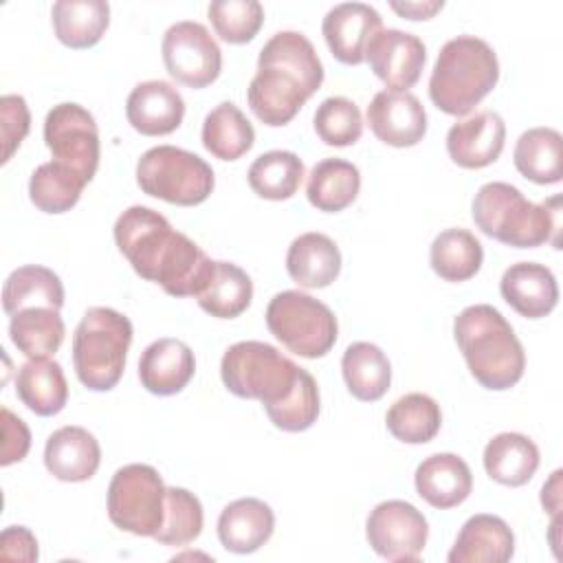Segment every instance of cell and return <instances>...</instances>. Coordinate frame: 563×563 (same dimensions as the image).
Returning a JSON list of instances; mask_svg holds the SVG:
<instances>
[{
  "label": "cell",
  "mask_w": 563,
  "mask_h": 563,
  "mask_svg": "<svg viewBox=\"0 0 563 563\" xmlns=\"http://www.w3.org/2000/svg\"><path fill=\"white\" fill-rule=\"evenodd\" d=\"M112 233L134 273L172 297H198L213 275L216 262L150 207H128Z\"/></svg>",
  "instance_id": "1"
},
{
  "label": "cell",
  "mask_w": 563,
  "mask_h": 563,
  "mask_svg": "<svg viewBox=\"0 0 563 563\" xmlns=\"http://www.w3.org/2000/svg\"><path fill=\"white\" fill-rule=\"evenodd\" d=\"M321 84L323 64L312 42L299 31H279L260 51L246 90L249 108L264 125L279 128L297 117Z\"/></svg>",
  "instance_id": "2"
},
{
  "label": "cell",
  "mask_w": 563,
  "mask_h": 563,
  "mask_svg": "<svg viewBox=\"0 0 563 563\" xmlns=\"http://www.w3.org/2000/svg\"><path fill=\"white\" fill-rule=\"evenodd\" d=\"M453 336L468 372L482 387L504 391L521 380L523 345L497 308L488 303L464 308L453 321Z\"/></svg>",
  "instance_id": "3"
},
{
  "label": "cell",
  "mask_w": 563,
  "mask_h": 563,
  "mask_svg": "<svg viewBox=\"0 0 563 563\" xmlns=\"http://www.w3.org/2000/svg\"><path fill=\"white\" fill-rule=\"evenodd\" d=\"M471 213L475 227L501 244L534 249L552 242L559 249V196L534 205L517 187L493 180L477 189Z\"/></svg>",
  "instance_id": "4"
},
{
  "label": "cell",
  "mask_w": 563,
  "mask_h": 563,
  "mask_svg": "<svg viewBox=\"0 0 563 563\" xmlns=\"http://www.w3.org/2000/svg\"><path fill=\"white\" fill-rule=\"evenodd\" d=\"M499 81V62L493 46L475 35L449 40L435 59L429 97L451 117L468 114Z\"/></svg>",
  "instance_id": "5"
},
{
  "label": "cell",
  "mask_w": 563,
  "mask_h": 563,
  "mask_svg": "<svg viewBox=\"0 0 563 563\" xmlns=\"http://www.w3.org/2000/svg\"><path fill=\"white\" fill-rule=\"evenodd\" d=\"M132 321L106 306L88 308L73 334V365L79 383L110 391L123 376L132 343Z\"/></svg>",
  "instance_id": "6"
},
{
  "label": "cell",
  "mask_w": 563,
  "mask_h": 563,
  "mask_svg": "<svg viewBox=\"0 0 563 563\" xmlns=\"http://www.w3.org/2000/svg\"><path fill=\"white\" fill-rule=\"evenodd\" d=\"M303 372V367L264 341H238L220 361L224 387L238 398L260 400L264 409L284 402Z\"/></svg>",
  "instance_id": "7"
},
{
  "label": "cell",
  "mask_w": 563,
  "mask_h": 563,
  "mask_svg": "<svg viewBox=\"0 0 563 563\" xmlns=\"http://www.w3.org/2000/svg\"><path fill=\"white\" fill-rule=\"evenodd\" d=\"M136 183L152 198L178 207H194L211 196L216 176L211 165L198 154L174 145H156L141 154Z\"/></svg>",
  "instance_id": "8"
},
{
  "label": "cell",
  "mask_w": 563,
  "mask_h": 563,
  "mask_svg": "<svg viewBox=\"0 0 563 563\" xmlns=\"http://www.w3.org/2000/svg\"><path fill=\"white\" fill-rule=\"evenodd\" d=\"M266 325L286 350L303 358L325 356L339 336L334 312L301 290L277 292L268 301Z\"/></svg>",
  "instance_id": "9"
},
{
  "label": "cell",
  "mask_w": 563,
  "mask_h": 563,
  "mask_svg": "<svg viewBox=\"0 0 563 563\" xmlns=\"http://www.w3.org/2000/svg\"><path fill=\"white\" fill-rule=\"evenodd\" d=\"M167 486L150 464L121 466L108 486V517L130 534L154 537L165 519Z\"/></svg>",
  "instance_id": "10"
},
{
  "label": "cell",
  "mask_w": 563,
  "mask_h": 563,
  "mask_svg": "<svg viewBox=\"0 0 563 563\" xmlns=\"http://www.w3.org/2000/svg\"><path fill=\"white\" fill-rule=\"evenodd\" d=\"M44 143L53 161L73 167L86 183L95 178L99 167V128L84 106L73 101L53 106L44 119Z\"/></svg>",
  "instance_id": "11"
},
{
  "label": "cell",
  "mask_w": 563,
  "mask_h": 563,
  "mask_svg": "<svg viewBox=\"0 0 563 563\" xmlns=\"http://www.w3.org/2000/svg\"><path fill=\"white\" fill-rule=\"evenodd\" d=\"M161 53L167 73L183 86L198 90L220 77L222 51L200 22L180 20L172 24L163 35Z\"/></svg>",
  "instance_id": "12"
},
{
  "label": "cell",
  "mask_w": 563,
  "mask_h": 563,
  "mask_svg": "<svg viewBox=\"0 0 563 563\" xmlns=\"http://www.w3.org/2000/svg\"><path fill=\"white\" fill-rule=\"evenodd\" d=\"M365 534L378 556L387 561H418L427 545L429 523L413 504L387 499L369 512Z\"/></svg>",
  "instance_id": "13"
},
{
  "label": "cell",
  "mask_w": 563,
  "mask_h": 563,
  "mask_svg": "<svg viewBox=\"0 0 563 563\" xmlns=\"http://www.w3.org/2000/svg\"><path fill=\"white\" fill-rule=\"evenodd\" d=\"M365 59L387 88L405 92L418 84L427 62V48L413 33L383 29L372 37Z\"/></svg>",
  "instance_id": "14"
},
{
  "label": "cell",
  "mask_w": 563,
  "mask_h": 563,
  "mask_svg": "<svg viewBox=\"0 0 563 563\" xmlns=\"http://www.w3.org/2000/svg\"><path fill=\"white\" fill-rule=\"evenodd\" d=\"M367 123L378 141L391 147H411L427 134V112L409 90H380L367 106Z\"/></svg>",
  "instance_id": "15"
},
{
  "label": "cell",
  "mask_w": 563,
  "mask_h": 563,
  "mask_svg": "<svg viewBox=\"0 0 563 563\" xmlns=\"http://www.w3.org/2000/svg\"><path fill=\"white\" fill-rule=\"evenodd\" d=\"M330 53L347 66L365 62L372 37L383 31L380 13L365 2H341L334 4L321 24Z\"/></svg>",
  "instance_id": "16"
},
{
  "label": "cell",
  "mask_w": 563,
  "mask_h": 563,
  "mask_svg": "<svg viewBox=\"0 0 563 563\" xmlns=\"http://www.w3.org/2000/svg\"><path fill=\"white\" fill-rule=\"evenodd\" d=\"M504 141V119L493 110H482L449 128L446 152L455 165L464 169H482L499 158Z\"/></svg>",
  "instance_id": "17"
},
{
  "label": "cell",
  "mask_w": 563,
  "mask_h": 563,
  "mask_svg": "<svg viewBox=\"0 0 563 563\" xmlns=\"http://www.w3.org/2000/svg\"><path fill=\"white\" fill-rule=\"evenodd\" d=\"M128 123L143 136H165L178 130L185 117L180 92L163 79L141 81L125 101Z\"/></svg>",
  "instance_id": "18"
},
{
  "label": "cell",
  "mask_w": 563,
  "mask_h": 563,
  "mask_svg": "<svg viewBox=\"0 0 563 563\" xmlns=\"http://www.w3.org/2000/svg\"><path fill=\"white\" fill-rule=\"evenodd\" d=\"M194 374V352L180 339H156L139 358V380L154 396H174L183 391Z\"/></svg>",
  "instance_id": "19"
},
{
  "label": "cell",
  "mask_w": 563,
  "mask_h": 563,
  "mask_svg": "<svg viewBox=\"0 0 563 563\" xmlns=\"http://www.w3.org/2000/svg\"><path fill=\"white\" fill-rule=\"evenodd\" d=\"M499 292L504 301L526 319L550 314L559 301L554 273L537 262L510 264L501 275Z\"/></svg>",
  "instance_id": "20"
},
{
  "label": "cell",
  "mask_w": 563,
  "mask_h": 563,
  "mask_svg": "<svg viewBox=\"0 0 563 563\" xmlns=\"http://www.w3.org/2000/svg\"><path fill=\"white\" fill-rule=\"evenodd\" d=\"M101 464V446L84 427L53 431L44 446V466L59 482H86Z\"/></svg>",
  "instance_id": "21"
},
{
  "label": "cell",
  "mask_w": 563,
  "mask_h": 563,
  "mask_svg": "<svg viewBox=\"0 0 563 563\" xmlns=\"http://www.w3.org/2000/svg\"><path fill=\"white\" fill-rule=\"evenodd\" d=\"M275 530L273 508L257 497H242L222 508L218 517V539L224 550L251 554L260 550Z\"/></svg>",
  "instance_id": "22"
},
{
  "label": "cell",
  "mask_w": 563,
  "mask_h": 563,
  "mask_svg": "<svg viewBox=\"0 0 563 563\" xmlns=\"http://www.w3.org/2000/svg\"><path fill=\"white\" fill-rule=\"evenodd\" d=\"M413 482L418 495L440 510L460 506L473 490L471 468L455 453H433L422 460L416 468Z\"/></svg>",
  "instance_id": "23"
},
{
  "label": "cell",
  "mask_w": 563,
  "mask_h": 563,
  "mask_svg": "<svg viewBox=\"0 0 563 563\" xmlns=\"http://www.w3.org/2000/svg\"><path fill=\"white\" fill-rule=\"evenodd\" d=\"M515 554V534L510 526L488 512L473 515L464 521L451 552L449 563H506Z\"/></svg>",
  "instance_id": "24"
},
{
  "label": "cell",
  "mask_w": 563,
  "mask_h": 563,
  "mask_svg": "<svg viewBox=\"0 0 563 563\" xmlns=\"http://www.w3.org/2000/svg\"><path fill=\"white\" fill-rule=\"evenodd\" d=\"M286 271L301 288H325L341 273V251L325 233H301L288 246Z\"/></svg>",
  "instance_id": "25"
},
{
  "label": "cell",
  "mask_w": 563,
  "mask_h": 563,
  "mask_svg": "<svg viewBox=\"0 0 563 563\" xmlns=\"http://www.w3.org/2000/svg\"><path fill=\"white\" fill-rule=\"evenodd\" d=\"M15 394L35 416L48 418L59 413L68 400L62 365L51 358H29L15 374Z\"/></svg>",
  "instance_id": "26"
},
{
  "label": "cell",
  "mask_w": 563,
  "mask_h": 563,
  "mask_svg": "<svg viewBox=\"0 0 563 563\" xmlns=\"http://www.w3.org/2000/svg\"><path fill=\"white\" fill-rule=\"evenodd\" d=\"M484 468L486 475L501 486H523L539 468V449L523 433H499L488 440L484 449Z\"/></svg>",
  "instance_id": "27"
},
{
  "label": "cell",
  "mask_w": 563,
  "mask_h": 563,
  "mask_svg": "<svg viewBox=\"0 0 563 563\" xmlns=\"http://www.w3.org/2000/svg\"><path fill=\"white\" fill-rule=\"evenodd\" d=\"M53 31L68 48L95 46L110 24V4L103 0H57L51 9Z\"/></svg>",
  "instance_id": "28"
},
{
  "label": "cell",
  "mask_w": 563,
  "mask_h": 563,
  "mask_svg": "<svg viewBox=\"0 0 563 563\" xmlns=\"http://www.w3.org/2000/svg\"><path fill=\"white\" fill-rule=\"evenodd\" d=\"M341 372L347 391L363 402L380 400L391 383L389 358L378 345L367 341H356L345 347Z\"/></svg>",
  "instance_id": "29"
},
{
  "label": "cell",
  "mask_w": 563,
  "mask_h": 563,
  "mask_svg": "<svg viewBox=\"0 0 563 563\" xmlns=\"http://www.w3.org/2000/svg\"><path fill=\"white\" fill-rule=\"evenodd\" d=\"M361 189L358 167L343 158H323L319 161L306 185L308 202L325 213H336L350 207Z\"/></svg>",
  "instance_id": "30"
},
{
  "label": "cell",
  "mask_w": 563,
  "mask_h": 563,
  "mask_svg": "<svg viewBox=\"0 0 563 563\" xmlns=\"http://www.w3.org/2000/svg\"><path fill=\"white\" fill-rule=\"evenodd\" d=\"M46 306L59 310L64 306V286L57 273L46 266L26 264L15 268L2 288V308L9 317L24 308Z\"/></svg>",
  "instance_id": "31"
},
{
  "label": "cell",
  "mask_w": 563,
  "mask_h": 563,
  "mask_svg": "<svg viewBox=\"0 0 563 563\" xmlns=\"http://www.w3.org/2000/svg\"><path fill=\"white\" fill-rule=\"evenodd\" d=\"M255 143V130L244 112L231 103H218L202 123V145L220 161L242 158Z\"/></svg>",
  "instance_id": "32"
},
{
  "label": "cell",
  "mask_w": 563,
  "mask_h": 563,
  "mask_svg": "<svg viewBox=\"0 0 563 563\" xmlns=\"http://www.w3.org/2000/svg\"><path fill=\"white\" fill-rule=\"evenodd\" d=\"M66 334L64 319L59 310L35 306L15 312L9 321V336L13 345L29 358L53 356Z\"/></svg>",
  "instance_id": "33"
},
{
  "label": "cell",
  "mask_w": 563,
  "mask_h": 563,
  "mask_svg": "<svg viewBox=\"0 0 563 563\" xmlns=\"http://www.w3.org/2000/svg\"><path fill=\"white\" fill-rule=\"evenodd\" d=\"M429 262L433 273L444 282H466L482 268L484 249L471 231L453 227L433 238Z\"/></svg>",
  "instance_id": "34"
},
{
  "label": "cell",
  "mask_w": 563,
  "mask_h": 563,
  "mask_svg": "<svg viewBox=\"0 0 563 563\" xmlns=\"http://www.w3.org/2000/svg\"><path fill=\"white\" fill-rule=\"evenodd\" d=\"M512 161L517 172L537 183L554 185L561 180V134L554 128H530L515 145Z\"/></svg>",
  "instance_id": "35"
},
{
  "label": "cell",
  "mask_w": 563,
  "mask_h": 563,
  "mask_svg": "<svg viewBox=\"0 0 563 563\" xmlns=\"http://www.w3.org/2000/svg\"><path fill=\"white\" fill-rule=\"evenodd\" d=\"M253 299V282L246 271L233 262H216L213 275L196 297L198 306L216 319L240 317Z\"/></svg>",
  "instance_id": "36"
},
{
  "label": "cell",
  "mask_w": 563,
  "mask_h": 563,
  "mask_svg": "<svg viewBox=\"0 0 563 563\" xmlns=\"http://www.w3.org/2000/svg\"><path fill=\"white\" fill-rule=\"evenodd\" d=\"M249 185L264 200H288L297 194L306 167L295 152L271 150L260 154L249 167Z\"/></svg>",
  "instance_id": "37"
},
{
  "label": "cell",
  "mask_w": 563,
  "mask_h": 563,
  "mask_svg": "<svg viewBox=\"0 0 563 563\" xmlns=\"http://www.w3.org/2000/svg\"><path fill=\"white\" fill-rule=\"evenodd\" d=\"M385 424L396 440L405 444H424L438 435L442 427V411L431 396L411 391L387 409Z\"/></svg>",
  "instance_id": "38"
},
{
  "label": "cell",
  "mask_w": 563,
  "mask_h": 563,
  "mask_svg": "<svg viewBox=\"0 0 563 563\" xmlns=\"http://www.w3.org/2000/svg\"><path fill=\"white\" fill-rule=\"evenodd\" d=\"M88 183L73 167L48 161L35 167L29 180V198L44 213L70 211Z\"/></svg>",
  "instance_id": "39"
},
{
  "label": "cell",
  "mask_w": 563,
  "mask_h": 563,
  "mask_svg": "<svg viewBox=\"0 0 563 563\" xmlns=\"http://www.w3.org/2000/svg\"><path fill=\"white\" fill-rule=\"evenodd\" d=\"M205 512L200 499L180 486H169L165 495V519L152 537L163 545H187L200 537Z\"/></svg>",
  "instance_id": "40"
},
{
  "label": "cell",
  "mask_w": 563,
  "mask_h": 563,
  "mask_svg": "<svg viewBox=\"0 0 563 563\" xmlns=\"http://www.w3.org/2000/svg\"><path fill=\"white\" fill-rule=\"evenodd\" d=\"M207 13L216 35L227 44L251 42L264 24V7L257 0H213Z\"/></svg>",
  "instance_id": "41"
},
{
  "label": "cell",
  "mask_w": 563,
  "mask_h": 563,
  "mask_svg": "<svg viewBox=\"0 0 563 563\" xmlns=\"http://www.w3.org/2000/svg\"><path fill=\"white\" fill-rule=\"evenodd\" d=\"M317 136L332 147L354 145L363 134V117L354 101L347 97L323 99L312 117Z\"/></svg>",
  "instance_id": "42"
},
{
  "label": "cell",
  "mask_w": 563,
  "mask_h": 563,
  "mask_svg": "<svg viewBox=\"0 0 563 563\" xmlns=\"http://www.w3.org/2000/svg\"><path fill=\"white\" fill-rule=\"evenodd\" d=\"M319 409H321V398H319L317 380L312 378L310 372H303L295 391L284 402L266 409V416L277 429L288 433H299L310 429L317 422Z\"/></svg>",
  "instance_id": "43"
},
{
  "label": "cell",
  "mask_w": 563,
  "mask_h": 563,
  "mask_svg": "<svg viewBox=\"0 0 563 563\" xmlns=\"http://www.w3.org/2000/svg\"><path fill=\"white\" fill-rule=\"evenodd\" d=\"M0 125H2V163H7L31 130V112L24 97L20 95L0 97Z\"/></svg>",
  "instance_id": "44"
},
{
  "label": "cell",
  "mask_w": 563,
  "mask_h": 563,
  "mask_svg": "<svg viewBox=\"0 0 563 563\" xmlns=\"http://www.w3.org/2000/svg\"><path fill=\"white\" fill-rule=\"evenodd\" d=\"M31 449V431L22 418L2 407V455L0 464L9 466L26 457Z\"/></svg>",
  "instance_id": "45"
},
{
  "label": "cell",
  "mask_w": 563,
  "mask_h": 563,
  "mask_svg": "<svg viewBox=\"0 0 563 563\" xmlns=\"http://www.w3.org/2000/svg\"><path fill=\"white\" fill-rule=\"evenodd\" d=\"M0 554L2 559L33 563L37 561V541L29 528L9 526L2 530V537H0Z\"/></svg>",
  "instance_id": "46"
},
{
  "label": "cell",
  "mask_w": 563,
  "mask_h": 563,
  "mask_svg": "<svg viewBox=\"0 0 563 563\" xmlns=\"http://www.w3.org/2000/svg\"><path fill=\"white\" fill-rule=\"evenodd\" d=\"M398 15L407 20H429L433 18L444 2L442 0H424V2H391L389 4Z\"/></svg>",
  "instance_id": "47"
},
{
  "label": "cell",
  "mask_w": 563,
  "mask_h": 563,
  "mask_svg": "<svg viewBox=\"0 0 563 563\" xmlns=\"http://www.w3.org/2000/svg\"><path fill=\"white\" fill-rule=\"evenodd\" d=\"M561 475L563 471L556 468L541 488V504L554 517H559V510H561Z\"/></svg>",
  "instance_id": "48"
}]
</instances>
